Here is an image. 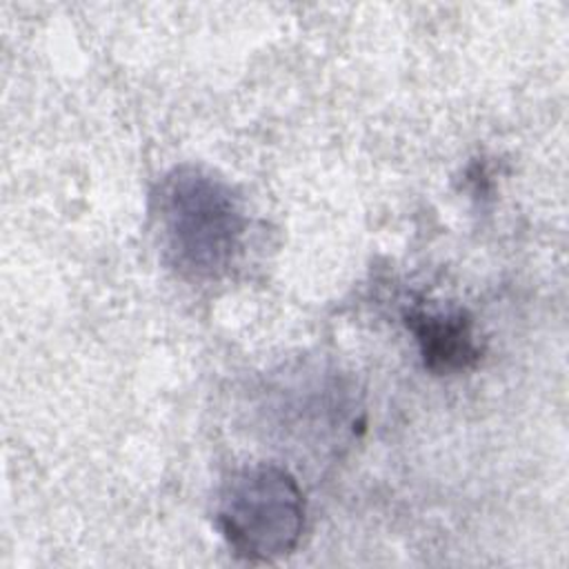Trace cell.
I'll use <instances>...</instances> for the list:
<instances>
[{
  "mask_svg": "<svg viewBox=\"0 0 569 569\" xmlns=\"http://www.w3.org/2000/svg\"><path fill=\"white\" fill-rule=\"evenodd\" d=\"M153 218L164 260L189 280L224 276L247 231V216L231 184L193 164L176 167L160 180Z\"/></svg>",
  "mask_w": 569,
  "mask_h": 569,
  "instance_id": "cell-1",
  "label": "cell"
},
{
  "mask_svg": "<svg viewBox=\"0 0 569 569\" xmlns=\"http://www.w3.org/2000/svg\"><path fill=\"white\" fill-rule=\"evenodd\" d=\"M216 522L236 556L276 560L291 553L305 529V496L278 465L233 471L220 487Z\"/></svg>",
  "mask_w": 569,
  "mask_h": 569,
  "instance_id": "cell-2",
  "label": "cell"
},
{
  "mask_svg": "<svg viewBox=\"0 0 569 569\" xmlns=\"http://www.w3.org/2000/svg\"><path fill=\"white\" fill-rule=\"evenodd\" d=\"M405 320L429 371L438 376L460 373L480 360L473 322L462 309L416 307Z\"/></svg>",
  "mask_w": 569,
  "mask_h": 569,
  "instance_id": "cell-3",
  "label": "cell"
}]
</instances>
